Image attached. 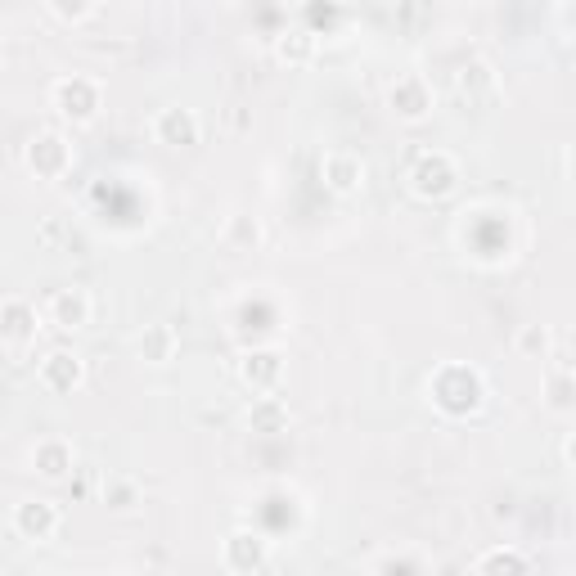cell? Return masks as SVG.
Wrapping results in <instances>:
<instances>
[{
  "mask_svg": "<svg viewBox=\"0 0 576 576\" xmlns=\"http://www.w3.org/2000/svg\"><path fill=\"white\" fill-rule=\"evenodd\" d=\"M410 185L419 198H441L455 189V162L446 158V153H423L419 162H414L410 171Z\"/></svg>",
  "mask_w": 576,
  "mask_h": 576,
  "instance_id": "1",
  "label": "cell"
},
{
  "mask_svg": "<svg viewBox=\"0 0 576 576\" xmlns=\"http://www.w3.org/2000/svg\"><path fill=\"white\" fill-rule=\"evenodd\" d=\"M387 99H392V113H401L405 122H419V117H428V108H432V90H428V81L414 77V72L396 77V86L387 90Z\"/></svg>",
  "mask_w": 576,
  "mask_h": 576,
  "instance_id": "2",
  "label": "cell"
},
{
  "mask_svg": "<svg viewBox=\"0 0 576 576\" xmlns=\"http://www.w3.org/2000/svg\"><path fill=\"white\" fill-rule=\"evenodd\" d=\"M54 104H59V113L63 117H90L99 108V86L90 77H68V81H59L54 86Z\"/></svg>",
  "mask_w": 576,
  "mask_h": 576,
  "instance_id": "3",
  "label": "cell"
},
{
  "mask_svg": "<svg viewBox=\"0 0 576 576\" xmlns=\"http://www.w3.org/2000/svg\"><path fill=\"white\" fill-rule=\"evenodd\" d=\"M27 162H32V171L36 176H63L68 171V162H72V153H68V140L63 135H41V140H32V153H27Z\"/></svg>",
  "mask_w": 576,
  "mask_h": 576,
  "instance_id": "4",
  "label": "cell"
},
{
  "mask_svg": "<svg viewBox=\"0 0 576 576\" xmlns=\"http://www.w3.org/2000/svg\"><path fill=\"white\" fill-rule=\"evenodd\" d=\"M81 360L72 356V351H50V356L41 360V383L50 387V392H72V387L81 383Z\"/></svg>",
  "mask_w": 576,
  "mask_h": 576,
  "instance_id": "5",
  "label": "cell"
},
{
  "mask_svg": "<svg viewBox=\"0 0 576 576\" xmlns=\"http://www.w3.org/2000/svg\"><path fill=\"white\" fill-rule=\"evenodd\" d=\"M50 320L59 324V329H81V324L90 320V297L81 293V288H59V293L50 297Z\"/></svg>",
  "mask_w": 576,
  "mask_h": 576,
  "instance_id": "6",
  "label": "cell"
},
{
  "mask_svg": "<svg viewBox=\"0 0 576 576\" xmlns=\"http://www.w3.org/2000/svg\"><path fill=\"white\" fill-rule=\"evenodd\" d=\"M14 527L23 531L27 540H45L54 527H59V513H54V504H45V500H27V504H18Z\"/></svg>",
  "mask_w": 576,
  "mask_h": 576,
  "instance_id": "7",
  "label": "cell"
},
{
  "mask_svg": "<svg viewBox=\"0 0 576 576\" xmlns=\"http://www.w3.org/2000/svg\"><path fill=\"white\" fill-rule=\"evenodd\" d=\"M261 558H266V540L252 536V531H234V536L225 540V563H230L234 572H252V567H261Z\"/></svg>",
  "mask_w": 576,
  "mask_h": 576,
  "instance_id": "8",
  "label": "cell"
},
{
  "mask_svg": "<svg viewBox=\"0 0 576 576\" xmlns=\"http://www.w3.org/2000/svg\"><path fill=\"white\" fill-rule=\"evenodd\" d=\"M158 140L162 144H198V117L189 113V108H162Z\"/></svg>",
  "mask_w": 576,
  "mask_h": 576,
  "instance_id": "9",
  "label": "cell"
},
{
  "mask_svg": "<svg viewBox=\"0 0 576 576\" xmlns=\"http://www.w3.org/2000/svg\"><path fill=\"white\" fill-rule=\"evenodd\" d=\"M324 180H329L333 194H351V189H360V180H365V167H360V158H351V153H329V158H324Z\"/></svg>",
  "mask_w": 576,
  "mask_h": 576,
  "instance_id": "10",
  "label": "cell"
},
{
  "mask_svg": "<svg viewBox=\"0 0 576 576\" xmlns=\"http://www.w3.org/2000/svg\"><path fill=\"white\" fill-rule=\"evenodd\" d=\"M0 333H5L9 342H27V338H36V311L27 302H5L0 306Z\"/></svg>",
  "mask_w": 576,
  "mask_h": 576,
  "instance_id": "11",
  "label": "cell"
},
{
  "mask_svg": "<svg viewBox=\"0 0 576 576\" xmlns=\"http://www.w3.org/2000/svg\"><path fill=\"white\" fill-rule=\"evenodd\" d=\"M279 351H248L243 356V365H239V374H243V383H252V387H275L279 383Z\"/></svg>",
  "mask_w": 576,
  "mask_h": 576,
  "instance_id": "12",
  "label": "cell"
},
{
  "mask_svg": "<svg viewBox=\"0 0 576 576\" xmlns=\"http://www.w3.org/2000/svg\"><path fill=\"white\" fill-rule=\"evenodd\" d=\"M140 356L153 360V365H167V360L176 356V333H171V324H149V329L140 333Z\"/></svg>",
  "mask_w": 576,
  "mask_h": 576,
  "instance_id": "13",
  "label": "cell"
},
{
  "mask_svg": "<svg viewBox=\"0 0 576 576\" xmlns=\"http://www.w3.org/2000/svg\"><path fill=\"white\" fill-rule=\"evenodd\" d=\"M36 468H41V477H50V482L68 477L72 446H68V441H41V446H36Z\"/></svg>",
  "mask_w": 576,
  "mask_h": 576,
  "instance_id": "14",
  "label": "cell"
},
{
  "mask_svg": "<svg viewBox=\"0 0 576 576\" xmlns=\"http://www.w3.org/2000/svg\"><path fill=\"white\" fill-rule=\"evenodd\" d=\"M279 423H284V405H279V401H261L257 410H252V428H266V432H275Z\"/></svg>",
  "mask_w": 576,
  "mask_h": 576,
  "instance_id": "15",
  "label": "cell"
},
{
  "mask_svg": "<svg viewBox=\"0 0 576 576\" xmlns=\"http://www.w3.org/2000/svg\"><path fill=\"white\" fill-rule=\"evenodd\" d=\"M279 54L293 59V63H302L306 54H311V32H288L284 41H279Z\"/></svg>",
  "mask_w": 576,
  "mask_h": 576,
  "instance_id": "16",
  "label": "cell"
},
{
  "mask_svg": "<svg viewBox=\"0 0 576 576\" xmlns=\"http://www.w3.org/2000/svg\"><path fill=\"white\" fill-rule=\"evenodd\" d=\"M486 576H527V567H522L518 554H495L486 563Z\"/></svg>",
  "mask_w": 576,
  "mask_h": 576,
  "instance_id": "17",
  "label": "cell"
},
{
  "mask_svg": "<svg viewBox=\"0 0 576 576\" xmlns=\"http://www.w3.org/2000/svg\"><path fill=\"white\" fill-rule=\"evenodd\" d=\"M473 86H491V72H486V63H473V68L459 72V90H473Z\"/></svg>",
  "mask_w": 576,
  "mask_h": 576,
  "instance_id": "18",
  "label": "cell"
},
{
  "mask_svg": "<svg viewBox=\"0 0 576 576\" xmlns=\"http://www.w3.org/2000/svg\"><path fill=\"white\" fill-rule=\"evenodd\" d=\"M230 239H248V243H257V239H261L257 221H248V216H234V221H230Z\"/></svg>",
  "mask_w": 576,
  "mask_h": 576,
  "instance_id": "19",
  "label": "cell"
},
{
  "mask_svg": "<svg viewBox=\"0 0 576 576\" xmlns=\"http://www.w3.org/2000/svg\"><path fill=\"white\" fill-rule=\"evenodd\" d=\"M522 347H545V329H531V333H522Z\"/></svg>",
  "mask_w": 576,
  "mask_h": 576,
  "instance_id": "20",
  "label": "cell"
},
{
  "mask_svg": "<svg viewBox=\"0 0 576 576\" xmlns=\"http://www.w3.org/2000/svg\"><path fill=\"white\" fill-rule=\"evenodd\" d=\"M54 14H63V18H81V14H86V9H81V5H54Z\"/></svg>",
  "mask_w": 576,
  "mask_h": 576,
  "instance_id": "21",
  "label": "cell"
}]
</instances>
